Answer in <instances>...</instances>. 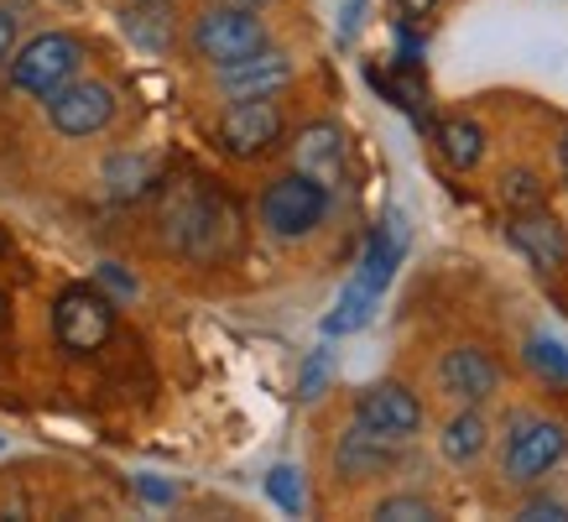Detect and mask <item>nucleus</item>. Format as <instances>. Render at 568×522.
<instances>
[{"label":"nucleus","instance_id":"1","mask_svg":"<svg viewBox=\"0 0 568 522\" xmlns=\"http://www.w3.org/2000/svg\"><path fill=\"white\" fill-rule=\"evenodd\" d=\"M402 251H407V225L392 214V220L371 235L361 267H355V278L345 282V293H339L334 313L324 319V334H355V330H365V324H371V313H376L381 293H386V288H392V278H396V261H402Z\"/></svg>","mask_w":568,"mask_h":522},{"label":"nucleus","instance_id":"2","mask_svg":"<svg viewBox=\"0 0 568 522\" xmlns=\"http://www.w3.org/2000/svg\"><path fill=\"white\" fill-rule=\"evenodd\" d=\"M230 225H235L230 204H220V199L204 189H183L173 204H168V235H173V245L193 261H220L224 251H230V235H235Z\"/></svg>","mask_w":568,"mask_h":522},{"label":"nucleus","instance_id":"3","mask_svg":"<svg viewBox=\"0 0 568 522\" xmlns=\"http://www.w3.org/2000/svg\"><path fill=\"white\" fill-rule=\"evenodd\" d=\"M193 58H204L209 69H224V63H241L251 52L272 48V32L256 11H241V6H209L204 17L193 21L189 32Z\"/></svg>","mask_w":568,"mask_h":522},{"label":"nucleus","instance_id":"4","mask_svg":"<svg viewBox=\"0 0 568 522\" xmlns=\"http://www.w3.org/2000/svg\"><path fill=\"white\" fill-rule=\"evenodd\" d=\"M324 214H328V189L318 178L297 173V168L272 178L266 193H261V225L272 230V235H282V241L313 235V230L324 225Z\"/></svg>","mask_w":568,"mask_h":522},{"label":"nucleus","instance_id":"5","mask_svg":"<svg viewBox=\"0 0 568 522\" xmlns=\"http://www.w3.org/2000/svg\"><path fill=\"white\" fill-rule=\"evenodd\" d=\"M84 63V42L73 32H42L32 37L27 48L11 52V84L21 94H37V100H52L63 84H73V73Z\"/></svg>","mask_w":568,"mask_h":522},{"label":"nucleus","instance_id":"6","mask_svg":"<svg viewBox=\"0 0 568 522\" xmlns=\"http://www.w3.org/2000/svg\"><path fill=\"white\" fill-rule=\"evenodd\" d=\"M564 454H568V429H564V423L521 413L517 423H511L506 454H500V475H506L511 486H532V481H542V475H548Z\"/></svg>","mask_w":568,"mask_h":522},{"label":"nucleus","instance_id":"7","mask_svg":"<svg viewBox=\"0 0 568 522\" xmlns=\"http://www.w3.org/2000/svg\"><path fill=\"white\" fill-rule=\"evenodd\" d=\"M115 330V303L100 293V288H69V293H58L52 303V334H58V345L73 350V355H89V350H100Z\"/></svg>","mask_w":568,"mask_h":522},{"label":"nucleus","instance_id":"8","mask_svg":"<svg viewBox=\"0 0 568 522\" xmlns=\"http://www.w3.org/2000/svg\"><path fill=\"white\" fill-rule=\"evenodd\" d=\"M287 131V116L276 100H230L220 116V147L235 162H256L282 141Z\"/></svg>","mask_w":568,"mask_h":522},{"label":"nucleus","instance_id":"9","mask_svg":"<svg viewBox=\"0 0 568 522\" xmlns=\"http://www.w3.org/2000/svg\"><path fill=\"white\" fill-rule=\"evenodd\" d=\"M48 121L58 137H94L115 121V89L100 79H73L48 100Z\"/></svg>","mask_w":568,"mask_h":522},{"label":"nucleus","instance_id":"10","mask_svg":"<svg viewBox=\"0 0 568 522\" xmlns=\"http://www.w3.org/2000/svg\"><path fill=\"white\" fill-rule=\"evenodd\" d=\"M506 235H511V245L532 261V272H542V278H552V272H564L568 267V230L552 209H542V204L537 209H511Z\"/></svg>","mask_w":568,"mask_h":522},{"label":"nucleus","instance_id":"11","mask_svg":"<svg viewBox=\"0 0 568 522\" xmlns=\"http://www.w3.org/2000/svg\"><path fill=\"white\" fill-rule=\"evenodd\" d=\"M293 58L276 48H261L251 52V58H241V63H224V69H214V84H220V94H230V100H276L282 89L293 84Z\"/></svg>","mask_w":568,"mask_h":522},{"label":"nucleus","instance_id":"12","mask_svg":"<svg viewBox=\"0 0 568 522\" xmlns=\"http://www.w3.org/2000/svg\"><path fill=\"white\" fill-rule=\"evenodd\" d=\"M496 387H500V365L480 345L444 350V361H438V392L444 398H454L459 408H480L485 398H496Z\"/></svg>","mask_w":568,"mask_h":522},{"label":"nucleus","instance_id":"13","mask_svg":"<svg viewBox=\"0 0 568 522\" xmlns=\"http://www.w3.org/2000/svg\"><path fill=\"white\" fill-rule=\"evenodd\" d=\"M355 418H361L365 429L392 434V439L407 444V439L423 429V402H417L402 382H376V387H365L361 398H355Z\"/></svg>","mask_w":568,"mask_h":522},{"label":"nucleus","instance_id":"14","mask_svg":"<svg viewBox=\"0 0 568 522\" xmlns=\"http://www.w3.org/2000/svg\"><path fill=\"white\" fill-rule=\"evenodd\" d=\"M396 454H402V439L376 434V429H365L355 418L339 434V444H334V475L339 481H376V475H386L396 465Z\"/></svg>","mask_w":568,"mask_h":522},{"label":"nucleus","instance_id":"15","mask_svg":"<svg viewBox=\"0 0 568 522\" xmlns=\"http://www.w3.org/2000/svg\"><path fill=\"white\" fill-rule=\"evenodd\" d=\"M297 173H308V178H318L328 193L345 183V131L334 121H313V126H303L297 131Z\"/></svg>","mask_w":568,"mask_h":522},{"label":"nucleus","instance_id":"16","mask_svg":"<svg viewBox=\"0 0 568 522\" xmlns=\"http://www.w3.org/2000/svg\"><path fill=\"white\" fill-rule=\"evenodd\" d=\"M485 444H490V423L480 418V408H459L444 423V434H438V450H444L448 465H475Z\"/></svg>","mask_w":568,"mask_h":522},{"label":"nucleus","instance_id":"17","mask_svg":"<svg viewBox=\"0 0 568 522\" xmlns=\"http://www.w3.org/2000/svg\"><path fill=\"white\" fill-rule=\"evenodd\" d=\"M438 152H444V162L448 168H475L485 157V131L475 121H444L438 126Z\"/></svg>","mask_w":568,"mask_h":522},{"label":"nucleus","instance_id":"18","mask_svg":"<svg viewBox=\"0 0 568 522\" xmlns=\"http://www.w3.org/2000/svg\"><path fill=\"white\" fill-rule=\"evenodd\" d=\"M527 365H532L537 377H548L552 387H568V345L564 340L532 334V340H527Z\"/></svg>","mask_w":568,"mask_h":522},{"label":"nucleus","instance_id":"19","mask_svg":"<svg viewBox=\"0 0 568 522\" xmlns=\"http://www.w3.org/2000/svg\"><path fill=\"white\" fill-rule=\"evenodd\" d=\"M125 37L141 42L146 52H162L168 48V17H162V6H136V11H125Z\"/></svg>","mask_w":568,"mask_h":522},{"label":"nucleus","instance_id":"20","mask_svg":"<svg viewBox=\"0 0 568 522\" xmlns=\"http://www.w3.org/2000/svg\"><path fill=\"white\" fill-rule=\"evenodd\" d=\"M104 178H110V193H115V199H136V193H146V183H152V162H146V157H115Z\"/></svg>","mask_w":568,"mask_h":522},{"label":"nucleus","instance_id":"21","mask_svg":"<svg viewBox=\"0 0 568 522\" xmlns=\"http://www.w3.org/2000/svg\"><path fill=\"white\" fill-rule=\"evenodd\" d=\"M266 496H272L282 512H303V470L297 465H272L266 470Z\"/></svg>","mask_w":568,"mask_h":522},{"label":"nucleus","instance_id":"22","mask_svg":"<svg viewBox=\"0 0 568 522\" xmlns=\"http://www.w3.org/2000/svg\"><path fill=\"white\" fill-rule=\"evenodd\" d=\"M500 199L511 209H537L542 204V183H537L532 168H511V173L500 178Z\"/></svg>","mask_w":568,"mask_h":522},{"label":"nucleus","instance_id":"23","mask_svg":"<svg viewBox=\"0 0 568 522\" xmlns=\"http://www.w3.org/2000/svg\"><path fill=\"white\" fill-rule=\"evenodd\" d=\"M376 518L381 522H428V518H438V506L423 502V496H386V502H376Z\"/></svg>","mask_w":568,"mask_h":522},{"label":"nucleus","instance_id":"24","mask_svg":"<svg viewBox=\"0 0 568 522\" xmlns=\"http://www.w3.org/2000/svg\"><path fill=\"white\" fill-rule=\"evenodd\" d=\"M328 382V350H313L308 365H303V382H297V398H318Z\"/></svg>","mask_w":568,"mask_h":522},{"label":"nucleus","instance_id":"25","mask_svg":"<svg viewBox=\"0 0 568 522\" xmlns=\"http://www.w3.org/2000/svg\"><path fill=\"white\" fill-rule=\"evenodd\" d=\"M521 518H527V522H564V518H568V506H564V502H552V496H537V502L521 506Z\"/></svg>","mask_w":568,"mask_h":522},{"label":"nucleus","instance_id":"26","mask_svg":"<svg viewBox=\"0 0 568 522\" xmlns=\"http://www.w3.org/2000/svg\"><path fill=\"white\" fill-rule=\"evenodd\" d=\"M11 52H17V17L0 6V63H6Z\"/></svg>","mask_w":568,"mask_h":522},{"label":"nucleus","instance_id":"27","mask_svg":"<svg viewBox=\"0 0 568 522\" xmlns=\"http://www.w3.org/2000/svg\"><path fill=\"white\" fill-rule=\"evenodd\" d=\"M136 486H141V496H152V502H173V496H178V486L156 481V475H136Z\"/></svg>","mask_w":568,"mask_h":522},{"label":"nucleus","instance_id":"28","mask_svg":"<svg viewBox=\"0 0 568 522\" xmlns=\"http://www.w3.org/2000/svg\"><path fill=\"white\" fill-rule=\"evenodd\" d=\"M361 11H365V0H345V11H339V32L355 37V27H361Z\"/></svg>","mask_w":568,"mask_h":522},{"label":"nucleus","instance_id":"29","mask_svg":"<svg viewBox=\"0 0 568 522\" xmlns=\"http://www.w3.org/2000/svg\"><path fill=\"white\" fill-rule=\"evenodd\" d=\"M433 6H438V0H396V11H402V17H428V11H433Z\"/></svg>","mask_w":568,"mask_h":522},{"label":"nucleus","instance_id":"30","mask_svg":"<svg viewBox=\"0 0 568 522\" xmlns=\"http://www.w3.org/2000/svg\"><path fill=\"white\" fill-rule=\"evenodd\" d=\"M214 6H241V11H266L272 0H214Z\"/></svg>","mask_w":568,"mask_h":522},{"label":"nucleus","instance_id":"31","mask_svg":"<svg viewBox=\"0 0 568 522\" xmlns=\"http://www.w3.org/2000/svg\"><path fill=\"white\" fill-rule=\"evenodd\" d=\"M558 168H564V183H568V131L558 137Z\"/></svg>","mask_w":568,"mask_h":522},{"label":"nucleus","instance_id":"32","mask_svg":"<svg viewBox=\"0 0 568 522\" xmlns=\"http://www.w3.org/2000/svg\"><path fill=\"white\" fill-rule=\"evenodd\" d=\"M136 6H168V0H136Z\"/></svg>","mask_w":568,"mask_h":522},{"label":"nucleus","instance_id":"33","mask_svg":"<svg viewBox=\"0 0 568 522\" xmlns=\"http://www.w3.org/2000/svg\"><path fill=\"white\" fill-rule=\"evenodd\" d=\"M0 454H6V434H0Z\"/></svg>","mask_w":568,"mask_h":522},{"label":"nucleus","instance_id":"34","mask_svg":"<svg viewBox=\"0 0 568 522\" xmlns=\"http://www.w3.org/2000/svg\"><path fill=\"white\" fill-rule=\"evenodd\" d=\"M0 324H6V309H0Z\"/></svg>","mask_w":568,"mask_h":522}]
</instances>
